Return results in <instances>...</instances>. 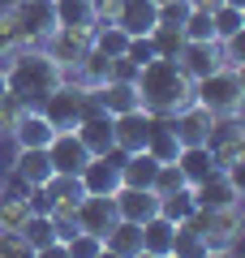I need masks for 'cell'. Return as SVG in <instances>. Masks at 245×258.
I'll return each instance as SVG.
<instances>
[{
    "instance_id": "obj_1",
    "label": "cell",
    "mask_w": 245,
    "mask_h": 258,
    "mask_svg": "<svg viewBox=\"0 0 245 258\" xmlns=\"http://www.w3.org/2000/svg\"><path fill=\"white\" fill-rule=\"evenodd\" d=\"M134 86H138V99H142V108L151 116H176L181 108L194 103V78L185 74L172 56L146 60L134 74Z\"/></svg>"
},
{
    "instance_id": "obj_2",
    "label": "cell",
    "mask_w": 245,
    "mask_h": 258,
    "mask_svg": "<svg viewBox=\"0 0 245 258\" xmlns=\"http://www.w3.org/2000/svg\"><path fill=\"white\" fill-rule=\"evenodd\" d=\"M0 69H5V78H9V95H18L26 108H39V103H43L47 95H52L65 78H69L39 43H35V47H18V52H9V56H0Z\"/></svg>"
},
{
    "instance_id": "obj_3",
    "label": "cell",
    "mask_w": 245,
    "mask_h": 258,
    "mask_svg": "<svg viewBox=\"0 0 245 258\" xmlns=\"http://www.w3.org/2000/svg\"><path fill=\"white\" fill-rule=\"evenodd\" d=\"M194 103H202L215 116H241L245 108V74L232 69V64H219L207 78L194 82Z\"/></svg>"
},
{
    "instance_id": "obj_4",
    "label": "cell",
    "mask_w": 245,
    "mask_h": 258,
    "mask_svg": "<svg viewBox=\"0 0 245 258\" xmlns=\"http://www.w3.org/2000/svg\"><path fill=\"white\" fill-rule=\"evenodd\" d=\"M39 108H43V116L52 120L56 129H73L82 116H86V112H95V108H99V103H95V91H82V86L73 82V78H65V82L56 86V91L47 95V99L39 103Z\"/></svg>"
},
{
    "instance_id": "obj_5",
    "label": "cell",
    "mask_w": 245,
    "mask_h": 258,
    "mask_svg": "<svg viewBox=\"0 0 245 258\" xmlns=\"http://www.w3.org/2000/svg\"><path fill=\"white\" fill-rule=\"evenodd\" d=\"M91 39H95V30H73V26H52L43 35V52L52 56L56 64H60L65 74H73V69H78V60L86 52H91Z\"/></svg>"
},
{
    "instance_id": "obj_6",
    "label": "cell",
    "mask_w": 245,
    "mask_h": 258,
    "mask_svg": "<svg viewBox=\"0 0 245 258\" xmlns=\"http://www.w3.org/2000/svg\"><path fill=\"white\" fill-rule=\"evenodd\" d=\"M151 129H155V116H151L146 108H134V112H120V116H112V147H116V155L146 151V142H151Z\"/></svg>"
},
{
    "instance_id": "obj_7",
    "label": "cell",
    "mask_w": 245,
    "mask_h": 258,
    "mask_svg": "<svg viewBox=\"0 0 245 258\" xmlns=\"http://www.w3.org/2000/svg\"><path fill=\"white\" fill-rule=\"evenodd\" d=\"M9 13L18 18V30L26 39V47L43 43V35L56 26V13H52V0H13Z\"/></svg>"
},
{
    "instance_id": "obj_8",
    "label": "cell",
    "mask_w": 245,
    "mask_h": 258,
    "mask_svg": "<svg viewBox=\"0 0 245 258\" xmlns=\"http://www.w3.org/2000/svg\"><path fill=\"white\" fill-rule=\"evenodd\" d=\"M73 220H78V232H103L116 224V207H112V194H82L78 207H73Z\"/></svg>"
},
{
    "instance_id": "obj_9",
    "label": "cell",
    "mask_w": 245,
    "mask_h": 258,
    "mask_svg": "<svg viewBox=\"0 0 245 258\" xmlns=\"http://www.w3.org/2000/svg\"><path fill=\"white\" fill-rule=\"evenodd\" d=\"M172 120V134H176V142L181 147H198V142H207L211 138V129H215V112H207L202 103H190V108H181L176 116H168Z\"/></svg>"
},
{
    "instance_id": "obj_10",
    "label": "cell",
    "mask_w": 245,
    "mask_h": 258,
    "mask_svg": "<svg viewBox=\"0 0 245 258\" xmlns=\"http://www.w3.org/2000/svg\"><path fill=\"white\" fill-rule=\"evenodd\" d=\"M112 207H116V220L142 224V220H151V215H159V194L138 189V185H120V189L112 194Z\"/></svg>"
},
{
    "instance_id": "obj_11",
    "label": "cell",
    "mask_w": 245,
    "mask_h": 258,
    "mask_svg": "<svg viewBox=\"0 0 245 258\" xmlns=\"http://www.w3.org/2000/svg\"><path fill=\"white\" fill-rule=\"evenodd\" d=\"M241 181H236L232 172H224V168H215L211 176H202L198 185H194V198H198V207H232L241 203Z\"/></svg>"
},
{
    "instance_id": "obj_12",
    "label": "cell",
    "mask_w": 245,
    "mask_h": 258,
    "mask_svg": "<svg viewBox=\"0 0 245 258\" xmlns=\"http://www.w3.org/2000/svg\"><path fill=\"white\" fill-rule=\"evenodd\" d=\"M78 181H82L86 194H116L120 189V159H116V151H112V155H91L86 168L78 172Z\"/></svg>"
},
{
    "instance_id": "obj_13",
    "label": "cell",
    "mask_w": 245,
    "mask_h": 258,
    "mask_svg": "<svg viewBox=\"0 0 245 258\" xmlns=\"http://www.w3.org/2000/svg\"><path fill=\"white\" fill-rule=\"evenodd\" d=\"M176 64H181L185 74L198 82V78H207L211 69H219V64H224V47H219V39H194V43L181 47Z\"/></svg>"
},
{
    "instance_id": "obj_14",
    "label": "cell",
    "mask_w": 245,
    "mask_h": 258,
    "mask_svg": "<svg viewBox=\"0 0 245 258\" xmlns=\"http://www.w3.org/2000/svg\"><path fill=\"white\" fill-rule=\"evenodd\" d=\"M112 22H116L129 39L134 35H151V30L159 26V5H155V0H120L116 13H112Z\"/></svg>"
},
{
    "instance_id": "obj_15",
    "label": "cell",
    "mask_w": 245,
    "mask_h": 258,
    "mask_svg": "<svg viewBox=\"0 0 245 258\" xmlns=\"http://www.w3.org/2000/svg\"><path fill=\"white\" fill-rule=\"evenodd\" d=\"M47 159H52L56 172H82L86 159H91V151L82 147V138L73 129H56V138L47 142Z\"/></svg>"
},
{
    "instance_id": "obj_16",
    "label": "cell",
    "mask_w": 245,
    "mask_h": 258,
    "mask_svg": "<svg viewBox=\"0 0 245 258\" xmlns=\"http://www.w3.org/2000/svg\"><path fill=\"white\" fill-rule=\"evenodd\" d=\"M73 134L82 138V147L91 151V155H112V116L103 108H95V112H86V116L73 125Z\"/></svg>"
},
{
    "instance_id": "obj_17",
    "label": "cell",
    "mask_w": 245,
    "mask_h": 258,
    "mask_svg": "<svg viewBox=\"0 0 245 258\" xmlns=\"http://www.w3.org/2000/svg\"><path fill=\"white\" fill-rule=\"evenodd\" d=\"M95 103H99L108 116H120V112H134L142 108V99H138V86L134 78H108V82L95 91Z\"/></svg>"
},
{
    "instance_id": "obj_18",
    "label": "cell",
    "mask_w": 245,
    "mask_h": 258,
    "mask_svg": "<svg viewBox=\"0 0 245 258\" xmlns=\"http://www.w3.org/2000/svg\"><path fill=\"white\" fill-rule=\"evenodd\" d=\"M142 254L146 258H172L176 254V224L168 215L142 220Z\"/></svg>"
},
{
    "instance_id": "obj_19",
    "label": "cell",
    "mask_w": 245,
    "mask_h": 258,
    "mask_svg": "<svg viewBox=\"0 0 245 258\" xmlns=\"http://www.w3.org/2000/svg\"><path fill=\"white\" fill-rule=\"evenodd\" d=\"M18 147H47V142L56 138V125L43 116V108H22V116H18V125H13V134H9Z\"/></svg>"
},
{
    "instance_id": "obj_20",
    "label": "cell",
    "mask_w": 245,
    "mask_h": 258,
    "mask_svg": "<svg viewBox=\"0 0 245 258\" xmlns=\"http://www.w3.org/2000/svg\"><path fill=\"white\" fill-rule=\"evenodd\" d=\"M52 159H47V147H18V159H13V181L18 185H43L52 176Z\"/></svg>"
},
{
    "instance_id": "obj_21",
    "label": "cell",
    "mask_w": 245,
    "mask_h": 258,
    "mask_svg": "<svg viewBox=\"0 0 245 258\" xmlns=\"http://www.w3.org/2000/svg\"><path fill=\"white\" fill-rule=\"evenodd\" d=\"M103 254H116V258H142V224L116 220L108 232H103Z\"/></svg>"
},
{
    "instance_id": "obj_22",
    "label": "cell",
    "mask_w": 245,
    "mask_h": 258,
    "mask_svg": "<svg viewBox=\"0 0 245 258\" xmlns=\"http://www.w3.org/2000/svg\"><path fill=\"white\" fill-rule=\"evenodd\" d=\"M155 172H159V159L151 151H129L120 155V185H138V189H151Z\"/></svg>"
},
{
    "instance_id": "obj_23",
    "label": "cell",
    "mask_w": 245,
    "mask_h": 258,
    "mask_svg": "<svg viewBox=\"0 0 245 258\" xmlns=\"http://www.w3.org/2000/svg\"><path fill=\"white\" fill-rule=\"evenodd\" d=\"M52 13H56V26H73V30H95V9L91 0H52Z\"/></svg>"
},
{
    "instance_id": "obj_24",
    "label": "cell",
    "mask_w": 245,
    "mask_h": 258,
    "mask_svg": "<svg viewBox=\"0 0 245 258\" xmlns=\"http://www.w3.org/2000/svg\"><path fill=\"white\" fill-rule=\"evenodd\" d=\"M176 168L185 172V181H190V185H198L202 176H211V172H215V164H211L207 142H198V147H181V151H176Z\"/></svg>"
},
{
    "instance_id": "obj_25",
    "label": "cell",
    "mask_w": 245,
    "mask_h": 258,
    "mask_svg": "<svg viewBox=\"0 0 245 258\" xmlns=\"http://www.w3.org/2000/svg\"><path fill=\"white\" fill-rule=\"evenodd\" d=\"M211 26H215V39L224 43V39H236L245 35V5H219L215 13H211Z\"/></svg>"
},
{
    "instance_id": "obj_26",
    "label": "cell",
    "mask_w": 245,
    "mask_h": 258,
    "mask_svg": "<svg viewBox=\"0 0 245 258\" xmlns=\"http://www.w3.org/2000/svg\"><path fill=\"white\" fill-rule=\"evenodd\" d=\"M22 237L30 241V249H35V254H43L52 241H60V237H56V228H52V220H47V211H30L26 224H22Z\"/></svg>"
},
{
    "instance_id": "obj_27",
    "label": "cell",
    "mask_w": 245,
    "mask_h": 258,
    "mask_svg": "<svg viewBox=\"0 0 245 258\" xmlns=\"http://www.w3.org/2000/svg\"><path fill=\"white\" fill-rule=\"evenodd\" d=\"M194 211H198V198H194V185H181L176 194L159 198V215H168L172 224H185V220H190Z\"/></svg>"
},
{
    "instance_id": "obj_28",
    "label": "cell",
    "mask_w": 245,
    "mask_h": 258,
    "mask_svg": "<svg viewBox=\"0 0 245 258\" xmlns=\"http://www.w3.org/2000/svg\"><path fill=\"white\" fill-rule=\"evenodd\" d=\"M26 215H30L26 194H0V232H22Z\"/></svg>"
},
{
    "instance_id": "obj_29",
    "label": "cell",
    "mask_w": 245,
    "mask_h": 258,
    "mask_svg": "<svg viewBox=\"0 0 245 258\" xmlns=\"http://www.w3.org/2000/svg\"><path fill=\"white\" fill-rule=\"evenodd\" d=\"M125 43H129V35L116 26V22H95V39H91V47H99L103 56H125Z\"/></svg>"
},
{
    "instance_id": "obj_30",
    "label": "cell",
    "mask_w": 245,
    "mask_h": 258,
    "mask_svg": "<svg viewBox=\"0 0 245 258\" xmlns=\"http://www.w3.org/2000/svg\"><path fill=\"white\" fill-rule=\"evenodd\" d=\"M151 43H155V56H181V47H185V35H181V26H155L151 30Z\"/></svg>"
},
{
    "instance_id": "obj_31",
    "label": "cell",
    "mask_w": 245,
    "mask_h": 258,
    "mask_svg": "<svg viewBox=\"0 0 245 258\" xmlns=\"http://www.w3.org/2000/svg\"><path fill=\"white\" fill-rule=\"evenodd\" d=\"M18 47H26V39H22V30H18V18H13L9 5H5V9H0V56L18 52Z\"/></svg>"
},
{
    "instance_id": "obj_32",
    "label": "cell",
    "mask_w": 245,
    "mask_h": 258,
    "mask_svg": "<svg viewBox=\"0 0 245 258\" xmlns=\"http://www.w3.org/2000/svg\"><path fill=\"white\" fill-rule=\"evenodd\" d=\"M181 185H190V181H185V172L176 168V159H172V164H159V172H155V185H151V189L159 194V198H168V194H176Z\"/></svg>"
},
{
    "instance_id": "obj_33",
    "label": "cell",
    "mask_w": 245,
    "mask_h": 258,
    "mask_svg": "<svg viewBox=\"0 0 245 258\" xmlns=\"http://www.w3.org/2000/svg\"><path fill=\"white\" fill-rule=\"evenodd\" d=\"M65 249H69V258H99L103 254V237H95V232H73V237L65 241Z\"/></svg>"
},
{
    "instance_id": "obj_34",
    "label": "cell",
    "mask_w": 245,
    "mask_h": 258,
    "mask_svg": "<svg viewBox=\"0 0 245 258\" xmlns=\"http://www.w3.org/2000/svg\"><path fill=\"white\" fill-rule=\"evenodd\" d=\"M125 60L134 64V69H142L146 60H155V43H151V35H134L125 43Z\"/></svg>"
},
{
    "instance_id": "obj_35",
    "label": "cell",
    "mask_w": 245,
    "mask_h": 258,
    "mask_svg": "<svg viewBox=\"0 0 245 258\" xmlns=\"http://www.w3.org/2000/svg\"><path fill=\"white\" fill-rule=\"evenodd\" d=\"M22 108H26V103L18 99V95H0V134H13V125H18V116H22Z\"/></svg>"
},
{
    "instance_id": "obj_36",
    "label": "cell",
    "mask_w": 245,
    "mask_h": 258,
    "mask_svg": "<svg viewBox=\"0 0 245 258\" xmlns=\"http://www.w3.org/2000/svg\"><path fill=\"white\" fill-rule=\"evenodd\" d=\"M185 18H190V0H168V5H159V22L163 26H181Z\"/></svg>"
},
{
    "instance_id": "obj_37",
    "label": "cell",
    "mask_w": 245,
    "mask_h": 258,
    "mask_svg": "<svg viewBox=\"0 0 245 258\" xmlns=\"http://www.w3.org/2000/svg\"><path fill=\"white\" fill-rule=\"evenodd\" d=\"M0 254H35L22 232H0Z\"/></svg>"
},
{
    "instance_id": "obj_38",
    "label": "cell",
    "mask_w": 245,
    "mask_h": 258,
    "mask_svg": "<svg viewBox=\"0 0 245 258\" xmlns=\"http://www.w3.org/2000/svg\"><path fill=\"white\" fill-rule=\"evenodd\" d=\"M116 5H120V0H91V9H95V18H99V22H112Z\"/></svg>"
},
{
    "instance_id": "obj_39",
    "label": "cell",
    "mask_w": 245,
    "mask_h": 258,
    "mask_svg": "<svg viewBox=\"0 0 245 258\" xmlns=\"http://www.w3.org/2000/svg\"><path fill=\"white\" fill-rule=\"evenodd\" d=\"M190 5H194V9H202V13H215L224 0H190Z\"/></svg>"
},
{
    "instance_id": "obj_40",
    "label": "cell",
    "mask_w": 245,
    "mask_h": 258,
    "mask_svg": "<svg viewBox=\"0 0 245 258\" xmlns=\"http://www.w3.org/2000/svg\"><path fill=\"white\" fill-rule=\"evenodd\" d=\"M5 91H9V78H5V69H0V95H5Z\"/></svg>"
},
{
    "instance_id": "obj_41",
    "label": "cell",
    "mask_w": 245,
    "mask_h": 258,
    "mask_svg": "<svg viewBox=\"0 0 245 258\" xmlns=\"http://www.w3.org/2000/svg\"><path fill=\"white\" fill-rule=\"evenodd\" d=\"M155 5H168V0H155Z\"/></svg>"
}]
</instances>
